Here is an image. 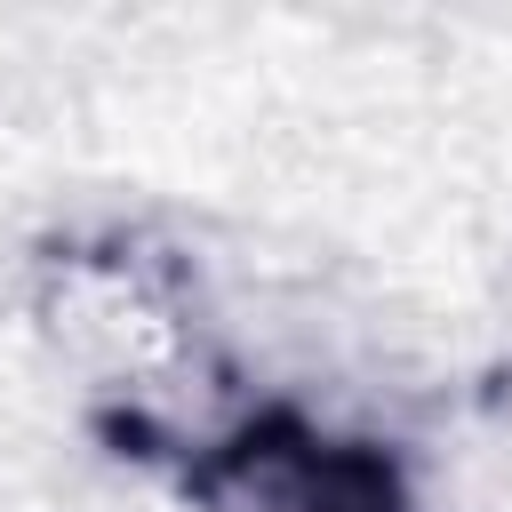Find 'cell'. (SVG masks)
Instances as JSON below:
<instances>
[{
  "instance_id": "6da1fadb",
  "label": "cell",
  "mask_w": 512,
  "mask_h": 512,
  "mask_svg": "<svg viewBox=\"0 0 512 512\" xmlns=\"http://www.w3.org/2000/svg\"><path fill=\"white\" fill-rule=\"evenodd\" d=\"M208 512H392V472L304 432H248L208 472Z\"/></svg>"
}]
</instances>
